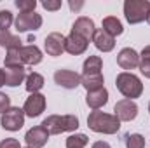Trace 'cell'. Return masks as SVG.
<instances>
[{
  "mask_svg": "<svg viewBox=\"0 0 150 148\" xmlns=\"http://www.w3.org/2000/svg\"><path fill=\"white\" fill-rule=\"evenodd\" d=\"M42 61V51L37 45H23L19 49L14 51H7L5 56V66H21L25 68V65L33 66Z\"/></svg>",
  "mask_w": 150,
  "mask_h": 148,
  "instance_id": "6da1fadb",
  "label": "cell"
},
{
  "mask_svg": "<svg viewBox=\"0 0 150 148\" xmlns=\"http://www.w3.org/2000/svg\"><path fill=\"white\" fill-rule=\"evenodd\" d=\"M87 127L100 134H115L120 129V120L112 113L94 110L87 117Z\"/></svg>",
  "mask_w": 150,
  "mask_h": 148,
  "instance_id": "7a4b0ae2",
  "label": "cell"
},
{
  "mask_svg": "<svg viewBox=\"0 0 150 148\" xmlns=\"http://www.w3.org/2000/svg\"><path fill=\"white\" fill-rule=\"evenodd\" d=\"M40 125L49 132V136L61 134V132L75 131L79 127V118L75 115H51V117L44 118V122Z\"/></svg>",
  "mask_w": 150,
  "mask_h": 148,
  "instance_id": "3957f363",
  "label": "cell"
},
{
  "mask_svg": "<svg viewBox=\"0 0 150 148\" xmlns=\"http://www.w3.org/2000/svg\"><path fill=\"white\" fill-rule=\"evenodd\" d=\"M115 85H117L119 92H120L122 96H126V99L140 98L142 92H143V84H142V80H140L134 73H129V72H122V73L117 75Z\"/></svg>",
  "mask_w": 150,
  "mask_h": 148,
  "instance_id": "277c9868",
  "label": "cell"
},
{
  "mask_svg": "<svg viewBox=\"0 0 150 148\" xmlns=\"http://www.w3.org/2000/svg\"><path fill=\"white\" fill-rule=\"evenodd\" d=\"M150 11V0H126L124 2V16L127 23L138 25L147 19Z\"/></svg>",
  "mask_w": 150,
  "mask_h": 148,
  "instance_id": "5b68a950",
  "label": "cell"
},
{
  "mask_svg": "<svg viewBox=\"0 0 150 148\" xmlns=\"http://www.w3.org/2000/svg\"><path fill=\"white\" fill-rule=\"evenodd\" d=\"M0 124L7 131H19L25 125V111H23V108L11 106L5 113H2Z\"/></svg>",
  "mask_w": 150,
  "mask_h": 148,
  "instance_id": "8992f818",
  "label": "cell"
},
{
  "mask_svg": "<svg viewBox=\"0 0 150 148\" xmlns=\"http://www.w3.org/2000/svg\"><path fill=\"white\" fill-rule=\"evenodd\" d=\"M16 30L18 32H35L42 26V16L33 12H19L18 18L14 19Z\"/></svg>",
  "mask_w": 150,
  "mask_h": 148,
  "instance_id": "52a82bcc",
  "label": "cell"
},
{
  "mask_svg": "<svg viewBox=\"0 0 150 148\" xmlns=\"http://www.w3.org/2000/svg\"><path fill=\"white\" fill-rule=\"evenodd\" d=\"M115 117L120 120V122H131V120H134L136 118V115H138V105L133 101V99H120V101H117L115 103Z\"/></svg>",
  "mask_w": 150,
  "mask_h": 148,
  "instance_id": "ba28073f",
  "label": "cell"
},
{
  "mask_svg": "<svg viewBox=\"0 0 150 148\" xmlns=\"http://www.w3.org/2000/svg\"><path fill=\"white\" fill-rule=\"evenodd\" d=\"M44 110H45V96L44 94L35 92V94H30V98H26L25 106H23L25 115L33 118V117H38Z\"/></svg>",
  "mask_w": 150,
  "mask_h": 148,
  "instance_id": "9c48e42d",
  "label": "cell"
},
{
  "mask_svg": "<svg viewBox=\"0 0 150 148\" xmlns=\"http://www.w3.org/2000/svg\"><path fill=\"white\" fill-rule=\"evenodd\" d=\"M72 32L80 35L82 38H86L87 42H91L94 33H96V26H94V21L86 18V16H80L79 19H75L74 26H72Z\"/></svg>",
  "mask_w": 150,
  "mask_h": 148,
  "instance_id": "30bf717a",
  "label": "cell"
},
{
  "mask_svg": "<svg viewBox=\"0 0 150 148\" xmlns=\"http://www.w3.org/2000/svg\"><path fill=\"white\" fill-rule=\"evenodd\" d=\"M117 65L122 70H134L140 65V54L131 47H124L117 54Z\"/></svg>",
  "mask_w": 150,
  "mask_h": 148,
  "instance_id": "8fae6325",
  "label": "cell"
},
{
  "mask_svg": "<svg viewBox=\"0 0 150 148\" xmlns=\"http://www.w3.org/2000/svg\"><path fill=\"white\" fill-rule=\"evenodd\" d=\"M87 45H89V42L86 38H82L80 35L74 33V32H70V35L65 37V51L72 56L84 54L87 51Z\"/></svg>",
  "mask_w": 150,
  "mask_h": 148,
  "instance_id": "7c38bea8",
  "label": "cell"
},
{
  "mask_svg": "<svg viewBox=\"0 0 150 148\" xmlns=\"http://www.w3.org/2000/svg\"><path fill=\"white\" fill-rule=\"evenodd\" d=\"M54 82L65 89H75L77 85H80V75L72 72V70H67V68H61V70H56L54 73Z\"/></svg>",
  "mask_w": 150,
  "mask_h": 148,
  "instance_id": "4fadbf2b",
  "label": "cell"
},
{
  "mask_svg": "<svg viewBox=\"0 0 150 148\" xmlns=\"http://www.w3.org/2000/svg\"><path fill=\"white\" fill-rule=\"evenodd\" d=\"M44 47H45V52L49 56H61L63 51H65V37L58 32L54 33H49L45 37V42H44Z\"/></svg>",
  "mask_w": 150,
  "mask_h": 148,
  "instance_id": "5bb4252c",
  "label": "cell"
},
{
  "mask_svg": "<svg viewBox=\"0 0 150 148\" xmlns=\"http://www.w3.org/2000/svg\"><path fill=\"white\" fill-rule=\"evenodd\" d=\"M26 143L30 148H42L47 145V140H49V132L42 127V125H37V127H32L26 136H25Z\"/></svg>",
  "mask_w": 150,
  "mask_h": 148,
  "instance_id": "9a60e30c",
  "label": "cell"
},
{
  "mask_svg": "<svg viewBox=\"0 0 150 148\" xmlns=\"http://www.w3.org/2000/svg\"><path fill=\"white\" fill-rule=\"evenodd\" d=\"M86 103L89 108L93 110H100L101 106H105L108 103V91L103 87V89H98V91H93V92H87L86 96Z\"/></svg>",
  "mask_w": 150,
  "mask_h": 148,
  "instance_id": "2e32d148",
  "label": "cell"
},
{
  "mask_svg": "<svg viewBox=\"0 0 150 148\" xmlns=\"http://www.w3.org/2000/svg\"><path fill=\"white\" fill-rule=\"evenodd\" d=\"M93 42H94L96 49L101 51V52H110L115 47V38L112 35H108L105 30H96V33L93 37Z\"/></svg>",
  "mask_w": 150,
  "mask_h": 148,
  "instance_id": "e0dca14e",
  "label": "cell"
},
{
  "mask_svg": "<svg viewBox=\"0 0 150 148\" xmlns=\"http://www.w3.org/2000/svg\"><path fill=\"white\" fill-rule=\"evenodd\" d=\"M4 75H5V85L9 87H16L26 78V72L21 66H5Z\"/></svg>",
  "mask_w": 150,
  "mask_h": 148,
  "instance_id": "ac0fdd59",
  "label": "cell"
},
{
  "mask_svg": "<svg viewBox=\"0 0 150 148\" xmlns=\"http://www.w3.org/2000/svg\"><path fill=\"white\" fill-rule=\"evenodd\" d=\"M103 84H105V78H103L101 73H98V75H80V85H84L87 92L103 89Z\"/></svg>",
  "mask_w": 150,
  "mask_h": 148,
  "instance_id": "d6986e66",
  "label": "cell"
},
{
  "mask_svg": "<svg viewBox=\"0 0 150 148\" xmlns=\"http://www.w3.org/2000/svg\"><path fill=\"white\" fill-rule=\"evenodd\" d=\"M101 66H103V59L100 56H89L84 61L82 66V75H98L101 73Z\"/></svg>",
  "mask_w": 150,
  "mask_h": 148,
  "instance_id": "ffe728a7",
  "label": "cell"
},
{
  "mask_svg": "<svg viewBox=\"0 0 150 148\" xmlns=\"http://www.w3.org/2000/svg\"><path fill=\"white\" fill-rule=\"evenodd\" d=\"M101 30H105L108 35H112L113 38L117 37V35H120L122 32H124V28H122V23L115 18V16H108V18H105L103 19V25H101Z\"/></svg>",
  "mask_w": 150,
  "mask_h": 148,
  "instance_id": "44dd1931",
  "label": "cell"
},
{
  "mask_svg": "<svg viewBox=\"0 0 150 148\" xmlns=\"http://www.w3.org/2000/svg\"><path fill=\"white\" fill-rule=\"evenodd\" d=\"M0 45L5 47L7 51H14V49L23 47L21 45V38L9 33V32H0Z\"/></svg>",
  "mask_w": 150,
  "mask_h": 148,
  "instance_id": "7402d4cb",
  "label": "cell"
},
{
  "mask_svg": "<svg viewBox=\"0 0 150 148\" xmlns=\"http://www.w3.org/2000/svg\"><path fill=\"white\" fill-rule=\"evenodd\" d=\"M44 87V77L37 72H32V73L26 77V91L30 94H35L40 89Z\"/></svg>",
  "mask_w": 150,
  "mask_h": 148,
  "instance_id": "603a6c76",
  "label": "cell"
},
{
  "mask_svg": "<svg viewBox=\"0 0 150 148\" xmlns=\"http://www.w3.org/2000/svg\"><path fill=\"white\" fill-rule=\"evenodd\" d=\"M140 72L142 75H145L147 78H150V45L143 47L142 54H140Z\"/></svg>",
  "mask_w": 150,
  "mask_h": 148,
  "instance_id": "cb8c5ba5",
  "label": "cell"
},
{
  "mask_svg": "<svg viewBox=\"0 0 150 148\" xmlns=\"http://www.w3.org/2000/svg\"><path fill=\"white\" fill-rule=\"evenodd\" d=\"M89 138L86 134H72L67 138V148H84L87 145Z\"/></svg>",
  "mask_w": 150,
  "mask_h": 148,
  "instance_id": "d4e9b609",
  "label": "cell"
},
{
  "mask_svg": "<svg viewBox=\"0 0 150 148\" xmlns=\"http://www.w3.org/2000/svg\"><path fill=\"white\" fill-rule=\"evenodd\" d=\"M14 23V18H12V12L4 9L0 11V32H9L11 25Z\"/></svg>",
  "mask_w": 150,
  "mask_h": 148,
  "instance_id": "484cf974",
  "label": "cell"
},
{
  "mask_svg": "<svg viewBox=\"0 0 150 148\" xmlns=\"http://www.w3.org/2000/svg\"><path fill=\"white\" fill-rule=\"evenodd\" d=\"M126 147L127 148H145V138L142 134H129L126 138Z\"/></svg>",
  "mask_w": 150,
  "mask_h": 148,
  "instance_id": "4316f807",
  "label": "cell"
},
{
  "mask_svg": "<svg viewBox=\"0 0 150 148\" xmlns=\"http://www.w3.org/2000/svg\"><path fill=\"white\" fill-rule=\"evenodd\" d=\"M16 7L21 12H33L37 7V2L35 0H16Z\"/></svg>",
  "mask_w": 150,
  "mask_h": 148,
  "instance_id": "83f0119b",
  "label": "cell"
},
{
  "mask_svg": "<svg viewBox=\"0 0 150 148\" xmlns=\"http://www.w3.org/2000/svg\"><path fill=\"white\" fill-rule=\"evenodd\" d=\"M11 108V98L4 92H0V115L5 113V111Z\"/></svg>",
  "mask_w": 150,
  "mask_h": 148,
  "instance_id": "f1b7e54d",
  "label": "cell"
},
{
  "mask_svg": "<svg viewBox=\"0 0 150 148\" xmlns=\"http://www.w3.org/2000/svg\"><path fill=\"white\" fill-rule=\"evenodd\" d=\"M0 148H21V145L16 138H5L0 141Z\"/></svg>",
  "mask_w": 150,
  "mask_h": 148,
  "instance_id": "f546056e",
  "label": "cell"
},
{
  "mask_svg": "<svg viewBox=\"0 0 150 148\" xmlns=\"http://www.w3.org/2000/svg\"><path fill=\"white\" fill-rule=\"evenodd\" d=\"M42 7L47 9V11H58V9H61V2L59 0H54V2L45 0V2H42Z\"/></svg>",
  "mask_w": 150,
  "mask_h": 148,
  "instance_id": "4dcf8cb0",
  "label": "cell"
},
{
  "mask_svg": "<svg viewBox=\"0 0 150 148\" xmlns=\"http://www.w3.org/2000/svg\"><path fill=\"white\" fill-rule=\"evenodd\" d=\"M91 148H112V147H110L107 141H96V143H94Z\"/></svg>",
  "mask_w": 150,
  "mask_h": 148,
  "instance_id": "1f68e13d",
  "label": "cell"
},
{
  "mask_svg": "<svg viewBox=\"0 0 150 148\" xmlns=\"http://www.w3.org/2000/svg\"><path fill=\"white\" fill-rule=\"evenodd\" d=\"M5 85V75H4V70L0 68V87Z\"/></svg>",
  "mask_w": 150,
  "mask_h": 148,
  "instance_id": "d6a6232c",
  "label": "cell"
},
{
  "mask_svg": "<svg viewBox=\"0 0 150 148\" xmlns=\"http://www.w3.org/2000/svg\"><path fill=\"white\" fill-rule=\"evenodd\" d=\"M70 7H72V9H79V7H82V4H74V2H70Z\"/></svg>",
  "mask_w": 150,
  "mask_h": 148,
  "instance_id": "836d02e7",
  "label": "cell"
},
{
  "mask_svg": "<svg viewBox=\"0 0 150 148\" xmlns=\"http://www.w3.org/2000/svg\"><path fill=\"white\" fill-rule=\"evenodd\" d=\"M147 21L150 23V11H149V14H147Z\"/></svg>",
  "mask_w": 150,
  "mask_h": 148,
  "instance_id": "e575fe53",
  "label": "cell"
},
{
  "mask_svg": "<svg viewBox=\"0 0 150 148\" xmlns=\"http://www.w3.org/2000/svg\"><path fill=\"white\" fill-rule=\"evenodd\" d=\"M149 111H150V103H149Z\"/></svg>",
  "mask_w": 150,
  "mask_h": 148,
  "instance_id": "d590c367",
  "label": "cell"
},
{
  "mask_svg": "<svg viewBox=\"0 0 150 148\" xmlns=\"http://www.w3.org/2000/svg\"><path fill=\"white\" fill-rule=\"evenodd\" d=\"M26 148H30V147H26Z\"/></svg>",
  "mask_w": 150,
  "mask_h": 148,
  "instance_id": "8d00e7d4",
  "label": "cell"
}]
</instances>
